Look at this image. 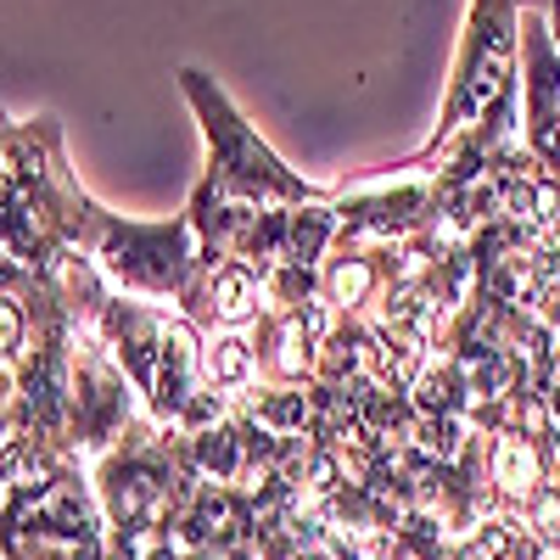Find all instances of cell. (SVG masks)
Here are the masks:
<instances>
[{
    "mask_svg": "<svg viewBox=\"0 0 560 560\" xmlns=\"http://www.w3.org/2000/svg\"><path fill=\"white\" fill-rule=\"evenodd\" d=\"M477 124H499L522 135V0H471L465 7L438 129L415 158H404V168L427 174Z\"/></svg>",
    "mask_w": 560,
    "mask_h": 560,
    "instance_id": "1",
    "label": "cell"
},
{
    "mask_svg": "<svg viewBox=\"0 0 560 560\" xmlns=\"http://www.w3.org/2000/svg\"><path fill=\"white\" fill-rule=\"evenodd\" d=\"M179 90L191 102L197 124H202V140H208V185L224 191L230 202H247V208H308V202H331L308 185L298 168H287L269 140L242 118V107L224 96V84L202 68H179Z\"/></svg>",
    "mask_w": 560,
    "mask_h": 560,
    "instance_id": "2",
    "label": "cell"
},
{
    "mask_svg": "<svg viewBox=\"0 0 560 560\" xmlns=\"http://www.w3.org/2000/svg\"><path fill=\"white\" fill-rule=\"evenodd\" d=\"M90 258L107 275V287L140 303H191L197 280H202V253H197V230L185 213L174 219H124L107 213L96 219V242H90Z\"/></svg>",
    "mask_w": 560,
    "mask_h": 560,
    "instance_id": "3",
    "label": "cell"
},
{
    "mask_svg": "<svg viewBox=\"0 0 560 560\" xmlns=\"http://www.w3.org/2000/svg\"><path fill=\"white\" fill-rule=\"evenodd\" d=\"M337 208V242H359V247H398L420 230H438L443 219V179L420 174V168H382L348 179L331 197Z\"/></svg>",
    "mask_w": 560,
    "mask_h": 560,
    "instance_id": "4",
    "label": "cell"
},
{
    "mask_svg": "<svg viewBox=\"0 0 560 560\" xmlns=\"http://www.w3.org/2000/svg\"><path fill=\"white\" fill-rule=\"evenodd\" d=\"M147 415L135 382L118 370V359L102 348L96 331L73 337V415H68V454L79 465H96L107 448L124 443V432Z\"/></svg>",
    "mask_w": 560,
    "mask_h": 560,
    "instance_id": "5",
    "label": "cell"
},
{
    "mask_svg": "<svg viewBox=\"0 0 560 560\" xmlns=\"http://www.w3.org/2000/svg\"><path fill=\"white\" fill-rule=\"evenodd\" d=\"M163 325H168V308L158 303H140V298H124L113 292L96 314V325H84V331H96L102 348L118 359V370L135 382L140 404H147L152 382H158V359H163Z\"/></svg>",
    "mask_w": 560,
    "mask_h": 560,
    "instance_id": "6",
    "label": "cell"
},
{
    "mask_svg": "<svg viewBox=\"0 0 560 560\" xmlns=\"http://www.w3.org/2000/svg\"><path fill=\"white\" fill-rule=\"evenodd\" d=\"M549 477H555V443L544 432H527L516 420L488 432V488L499 510H522Z\"/></svg>",
    "mask_w": 560,
    "mask_h": 560,
    "instance_id": "7",
    "label": "cell"
},
{
    "mask_svg": "<svg viewBox=\"0 0 560 560\" xmlns=\"http://www.w3.org/2000/svg\"><path fill=\"white\" fill-rule=\"evenodd\" d=\"M179 314H191L208 331H253V325L269 314V298H264V275L242 258H224L219 269H202L197 280V298L185 303Z\"/></svg>",
    "mask_w": 560,
    "mask_h": 560,
    "instance_id": "8",
    "label": "cell"
},
{
    "mask_svg": "<svg viewBox=\"0 0 560 560\" xmlns=\"http://www.w3.org/2000/svg\"><path fill=\"white\" fill-rule=\"evenodd\" d=\"M387 253L393 247H359V242H337L331 258L319 264V292L337 314L348 319H370L376 303L387 298L393 287V269H387Z\"/></svg>",
    "mask_w": 560,
    "mask_h": 560,
    "instance_id": "9",
    "label": "cell"
},
{
    "mask_svg": "<svg viewBox=\"0 0 560 560\" xmlns=\"http://www.w3.org/2000/svg\"><path fill=\"white\" fill-rule=\"evenodd\" d=\"M253 353H258V382L264 387H308L319 342L298 314H264L253 325Z\"/></svg>",
    "mask_w": 560,
    "mask_h": 560,
    "instance_id": "10",
    "label": "cell"
},
{
    "mask_svg": "<svg viewBox=\"0 0 560 560\" xmlns=\"http://www.w3.org/2000/svg\"><path fill=\"white\" fill-rule=\"evenodd\" d=\"M236 409H247L269 438H319V393L308 387H247L236 398Z\"/></svg>",
    "mask_w": 560,
    "mask_h": 560,
    "instance_id": "11",
    "label": "cell"
},
{
    "mask_svg": "<svg viewBox=\"0 0 560 560\" xmlns=\"http://www.w3.org/2000/svg\"><path fill=\"white\" fill-rule=\"evenodd\" d=\"M409 404L415 415H471V376H465V364L448 353H432L427 370L409 382Z\"/></svg>",
    "mask_w": 560,
    "mask_h": 560,
    "instance_id": "12",
    "label": "cell"
},
{
    "mask_svg": "<svg viewBox=\"0 0 560 560\" xmlns=\"http://www.w3.org/2000/svg\"><path fill=\"white\" fill-rule=\"evenodd\" d=\"M202 370L208 387L242 398L247 387H258V353H253V331H208L202 342Z\"/></svg>",
    "mask_w": 560,
    "mask_h": 560,
    "instance_id": "13",
    "label": "cell"
},
{
    "mask_svg": "<svg viewBox=\"0 0 560 560\" xmlns=\"http://www.w3.org/2000/svg\"><path fill=\"white\" fill-rule=\"evenodd\" d=\"M522 527L538 549H560V477H549L527 504H522Z\"/></svg>",
    "mask_w": 560,
    "mask_h": 560,
    "instance_id": "14",
    "label": "cell"
},
{
    "mask_svg": "<svg viewBox=\"0 0 560 560\" xmlns=\"http://www.w3.org/2000/svg\"><path fill=\"white\" fill-rule=\"evenodd\" d=\"M28 432V409H23V393H18V364L0 359V443H12Z\"/></svg>",
    "mask_w": 560,
    "mask_h": 560,
    "instance_id": "15",
    "label": "cell"
},
{
    "mask_svg": "<svg viewBox=\"0 0 560 560\" xmlns=\"http://www.w3.org/2000/svg\"><path fill=\"white\" fill-rule=\"evenodd\" d=\"M533 7L549 18V39H555V51H560V0H533Z\"/></svg>",
    "mask_w": 560,
    "mask_h": 560,
    "instance_id": "16",
    "label": "cell"
},
{
    "mask_svg": "<svg viewBox=\"0 0 560 560\" xmlns=\"http://www.w3.org/2000/svg\"><path fill=\"white\" fill-rule=\"evenodd\" d=\"M7 129H12V118H7V107H0V147H7Z\"/></svg>",
    "mask_w": 560,
    "mask_h": 560,
    "instance_id": "17",
    "label": "cell"
},
{
    "mask_svg": "<svg viewBox=\"0 0 560 560\" xmlns=\"http://www.w3.org/2000/svg\"><path fill=\"white\" fill-rule=\"evenodd\" d=\"M0 560H7V549H0Z\"/></svg>",
    "mask_w": 560,
    "mask_h": 560,
    "instance_id": "18",
    "label": "cell"
}]
</instances>
